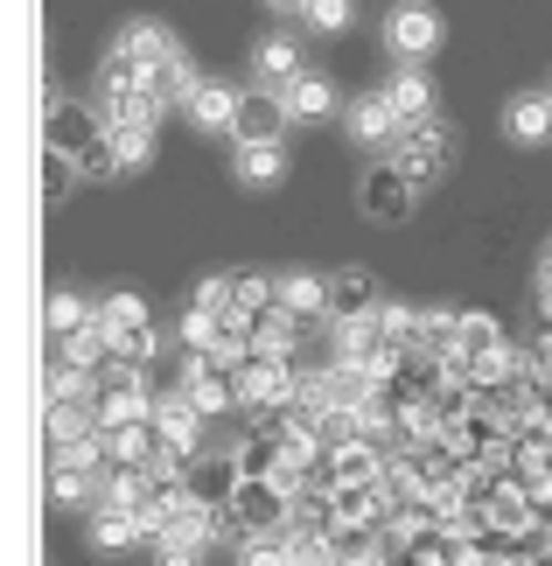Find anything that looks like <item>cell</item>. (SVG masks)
Listing matches in <instances>:
<instances>
[{
  "instance_id": "obj_9",
  "label": "cell",
  "mask_w": 552,
  "mask_h": 566,
  "mask_svg": "<svg viewBox=\"0 0 552 566\" xmlns=\"http://www.w3.org/2000/svg\"><path fill=\"white\" fill-rule=\"evenodd\" d=\"M287 105H280V92H259V98H246L238 105V119H231V147H287Z\"/></svg>"
},
{
  "instance_id": "obj_29",
  "label": "cell",
  "mask_w": 552,
  "mask_h": 566,
  "mask_svg": "<svg viewBox=\"0 0 552 566\" xmlns=\"http://www.w3.org/2000/svg\"><path fill=\"white\" fill-rule=\"evenodd\" d=\"M231 176L246 182V189H280L287 182V147H238Z\"/></svg>"
},
{
  "instance_id": "obj_23",
  "label": "cell",
  "mask_w": 552,
  "mask_h": 566,
  "mask_svg": "<svg viewBox=\"0 0 552 566\" xmlns=\"http://www.w3.org/2000/svg\"><path fill=\"white\" fill-rule=\"evenodd\" d=\"M42 433H50V448H77L98 433V406L92 399H71V406H42Z\"/></svg>"
},
{
  "instance_id": "obj_12",
  "label": "cell",
  "mask_w": 552,
  "mask_h": 566,
  "mask_svg": "<svg viewBox=\"0 0 552 566\" xmlns=\"http://www.w3.org/2000/svg\"><path fill=\"white\" fill-rule=\"evenodd\" d=\"M343 126H350V140H357V147H385V155L406 140V119L392 113V98H385V92H364L357 105H350V119H343Z\"/></svg>"
},
{
  "instance_id": "obj_18",
  "label": "cell",
  "mask_w": 552,
  "mask_h": 566,
  "mask_svg": "<svg viewBox=\"0 0 552 566\" xmlns=\"http://www.w3.org/2000/svg\"><path fill=\"white\" fill-rule=\"evenodd\" d=\"M238 105H246V92H238V84H225V77H204V84H196V98L183 105V113H189L196 126H204V134H231Z\"/></svg>"
},
{
  "instance_id": "obj_11",
  "label": "cell",
  "mask_w": 552,
  "mask_h": 566,
  "mask_svg": "<svg viewBox=\"0 0 552 566\" xmlns=\"http://www.w3.org/2000/svg\"><path fill=\"white\" fill-rule=\"evenodd\" d=\"M225 511H238L252 532H280V525H287V511H294V496H287V490L273 483V475H246V483H238V496H231Z\"/></svg>"
},
{
  "instance_id": "obj_40",
  "label": "cell",
  "mask_w": 552,
  "mask_h": 566,
  "mask_svg": "<svg viewBox=\"0 0 552 566\" xmlns=\"http://www.w3.org/2000/svg\"><path fill=\"white\" fill-rule=\"evenodd\" d=\"M524 371H532V378H545V385H552V322H539L532 350H524Z\"/></svg>"
},
{
  "instance_id": "obj_17",
  "label": "cell",
  "mask_w": 552,
  "mask_h": 566,
  "mask_svg": "<svg viewBox=\"0 0 552 566\" xmlns=\"http://www.w3.org/2000/svg\"><path fill=\"white\" fill-rule=\"evenodd\" d=\"M518 371H524V350H518V343H503V336L461 357V378H469L476 391H503V385H511Z\"/></svg>"
},
{
  "instance_id": "obj_24",
  "label": "cell",
  "mask_w": 552,
  "mask_h": 566,
  "mask_svg": "<svg viewBox=\"0 0 552 566\" xmlns=\"http://www.w3.org/2000/svg\"><path fill=\"white\" fill-rule=\"evenodd\" d=\"M98 483H105V469L50 462V504H56V511H92V504H98Z\"/></svg>"
},
{
  "instance_id": "obj_38",
  "label": "cell",
  "mask_w": 552,
  "mask_h": 566,
  "mask_svg": "<svg viewBox=\"0 0 552 566\" xmlns=\"http://www.w3.org/2000/svg\"><path fill=\"white\" fill-rule=\"evenodd\" d=\"M189 308L225 315V308H231V273H204V280H196V294H189Z\"/></svg>"
},
{
  "instance_id": "obj_30",
  "label": "cell",
  "mask_w": 552,
  "mask_h": 566,
  "mask_svg": "<svg viewBox=\"0 0 552 566\" xmlns=\"http://www.w3.org/2000/svg\"><path fill=\"white\" fill-rule=\"evenodd\" d=\"M231 308L238 315H273L280 308V273H231Z\"/></svg>"
},
{
  "instance_id": "obj_28",
  "label": "cell",
  "mask_w": 552,
  "mask_h": 566,
  "mask_svg": "<svg viewBox=\"0 0 552 566\" xmlns=\"http://www.w3.org/2000/svg\"><path fill=\"white\" fill-rule=\"evenodd\" d=\"M154 475L147 469H105V483H98V504H113V511H147L154 504Z\"/></svg>"
},
{
  "instance_id": "obj_25",
  "label": "cell",
  "mask_w": 552,
  "mask_h": 566,
  "mask_svg": "<svg viewBox=\"0 0 552 566\" xmlns=\"http://www.w3.org/2000/svg\"><path fill=\"white\" fill-rule=\"evenodd\" d=\"M280 105H287V119H329V113H336V84H329L322 71H301L280 92Z\"/></svg>"
},
{
  "instance_id": "obj_36",
  "label": "cell",
  "mask_w": 552,
  "mask_h": 566,
  "mask_svg": "<svg viewBox=\"0 0 552 566\" xmlns=\"http://www.w3.org/2000/svg\"><path fill=\"white\" fill-rule=\"evenodd\" d=\"M231 559H238V566H294V553H287V532H259V538H246Z\"/></svg>"
},
{
  "instance_id": "obj_33",
  "label": "cell",
  "mask_w": 552,
  "mask_h": 566,
  "mask_svg": "<svg viewBox=\"0 0 552 566\" xmlns=\"http://www.w3.org/2000/svg\"><path fill=\"white\" fill-rule=\"evenodd\" d=\"M175 343H183V357H210V350H217V315L183 308V322H175Z\"/></svg>"
},
{
  "instance_id": "obj_42",
  "label": "cell",
  "mask_w": 552,
  "mask_h": 566,
  "mask_svg": "<svg viewBox=\"0 0 552 566\" xmlns=\"http://www.w3.org/2000/svg\"><path fill=\"white\" fill-rule=\"evenodd\" d=\"M154 566H204V553H183V546H154Z\"/></svg>"
},
{
  "instance_id": "obj_43",
  "label": "cell",
  "mask_w": 552,
  "mask_h": 566,
  "mask_svg": "<svg viewBox=\"0 0 552 566\" xmlns=\"http://www.w3.org/2000/svg\"><path fill=\"white\" fill-rule=\"evenodd\" d=\"M267 8H280V14H308V0H267Z\"/></svg>"
},
{
  "instance_id": "obj_21",
  "label": "cell",
  "mask_w": 552,
  "mask_h": 566,
  "mask_svg": "<svg viewBox=\"0 0 552 566\" xmlns=\"http://www.w3.org/2000/svg\"><path fill=\"white\" fill-rule=\"evenodd\" d=\"M252 71H259V84H267V92H287V84H294L308 63H301V42L294 35H267L252 50Z\"/></svg>"
},
{
  "instance_id": "obj_39",
  "label": "cell",
  "mask_w": 552,
  "mask_h": 566,
  "mask_svg": "<svg viewBox=\"0 0 552 566\" xmlns=\"http://www.w3.org/2000/svg\"><path fill=\"white\" fill-rule=\"evenodd\" d=\"M503 329H497V315H482V308H461V350L455 357H469V350H482V343H497Z\"/></svg>"
},
{
  "instance_id": "obj_16",
  "label": "cell",
  "mask_w": 552,
  "mask_h": 566,
  "mask_svg": "<svg viewBox=\"0 0 552 566\" xmlns=\"http://www.w3.org/2000/svg\"><path fill=\"white\" fill-rule=\"evenodd\" d=\"M84 538H92V553H140L147 546V525L140 511H113V504H92V525H84Z\"/></svg>"
},
{
  "instance_id": "obj_7",
  "label": "cell",
  "mask_w": 552,
  "mask_h": 566,
  "mask_svg": "<svg viewBox=\"0 0 552 566\" xmlns=\"http://www.w3.org/2000/svg\"><path fill=\"white\" fill-rule=\"evenodd\" d=\"M183 391L196 399V412H204V420H225V412H238V371H225L217 357H189V364H183Z\"/></svg>"
},
{
  "instance_id": "obj_15",
  "label": "cell",
  "mask_w": 552,
  "mask_h": 566,
  "mask_svg": "<svg viewBox=\"0 0 552 566\" xmlns=\"http://www.w3.org/2000/svg\"><path fill=\"white\" fill-rule=\"evenodd\" d=\"M378 92L392 98V113H399L406 126H427V119H440V113H434V77L419 71V63H399V71H392V77L378 84Z\"/></svg>"
},
{
  "instance_id": "obj_41",
  "label": "cell",
  "mask_w": 552,
  "mask_h": 566,
  "mask_svg": "<svg viewBox=\"0 0 552 566\" xmlns=\"http://www.w3.org/2000/svg\"><path fill=\"white\" fill-rule=\"evenodd\" d=\"M406 566H455V546H448V538H427V546L406 553Z\"/></svg>"
},
{
  "instance_id": "obj_27",
  "label": "cell",
  "mask_w": 552,
  "mask_h": 566,
  "mask_svg": "<svg viewBox=\"0 0 552 566\" xmlns=\"http://www.w3.org/2000/svg\"><path fill=\"white\" fill-rule=\"evenodd\" d=\"M98 322V308L84 301L77 287H56L50 294V308H42V329H50V343H63V336H77V329H92Z\"/></svg>"
},
{
  "instance_id": "obj_2",
  "label": "cell",
  "mask_w": 552,
  "mask_h": 566,
  "mask_svg": "<svg viewBox=\"0 0 552 566\" xmlns=\"http://www.w3.org/2000/svg\"><path fill=\"white\" fill-rule=\"evenodd\" d=\"M440 42H448V21H440L427 0H399V8L385 14V50L399 63H427Z\"/></svg>"
},
{
  "instance_id": "obj_13",
  "label": "cell",
  "mask_w": 552,
  "mask_h": 566,
  "mask_svg": "<svg viewBox=\"0 0 552 566\" xmlns=\"http://www.w3.org/2000/svg\"><path fill=\"white\" fill-rule=\"evenodd\" d=\"M98 147H105V168H113V176H134V168L154 161V126L147 119H105Z\"/></svg>"
},
{
  "instance_id": "obj_35",
  "label": "cell",
  "mask_w": 552,
  "mask_h": 566,
  "mask_svg": "<svg viewBox=\"0 0 552 566\" xmlns=\"http://www.w3.org/2000/svg\"><path fill=\"white\" fill-rule=\"evenodd\" d=\"M378 336L399 343V350H413V343H419V308H406V301H385V308H378Z\"/></svg>"
},
{
  "instance_id": "obj_14",
  "label": "cell",
  "mask_w": 552,
  "mask_h": 566,
  "mask_svg": "<svg viewBox=\"0 0 552 566\" xmlns=\"http://www.w3.org/2000/svg\"><path fill=\"white\" fill-rule=\"evenodd\" d=\"M113 50H119V56H134L140 71L154 77L162 63H175V56H183V42H175V29H162V21H126V29L113 35Z\"/></svg>"
},
{
  "instance_id": "obj_20",
  "label": "cell",
  "mask_w": 552,
  "mask_h": 566,
  "mask_svg": "<svg viewBox=\"0 0 552 566\" xmlns=\"http://www.w3.org/2000/svg\"><path fill=\"white\" fill-rule=\"evenodd\" d=\"M280 308L294 315V322H329V280L308 273V266L280 273Z\"/></svg>"
},
{
  "instance_id": "obj_32",
  "label": "cell",
  "mask_w": 552,
  "mask_h": 566,
  "mask_svg": "<svg viewBox=\"0 0 552 566\" xmlns=\"http://www.w3.org/2000/svg\"><path fill=\"white\" fill-rule=\"evenodd\" d=\"M196 84H204V77H196V63L175 56V63H162V71H154V98H162V105H189Z\"/></svg>"
},
{
  "instance_id": "obj_8",
  "label": "cell",
  "mask_w": 552,
  "mask_h": 566,
  "mask_svg": "<svg viewBox=\"0 0 552 566\" xmlns=\"http://www.w3.org/2000/svg\"><path fill=\"white\" fill-rule=\"evenodd\" d=\"M413 203H419V189H413L392 161H378V168L357 182V210L378 217V224H399V217H413Z\"/></svg>"
},
{
  "instance_id": "obj_31",
  "label": "cell",
  "mask_w": 552,
  "mask_h": 566,
  "mask_svg": "<svg viewBox=\"0 0 552 566\" xmlns=\"http://www.w3.org/2000/svg\"><path fill=\"white\" fill-rule=\"evenodd\" d=\"M162 448V433H154V420L140 427H113L105 433V454H113V469H147V454Z\"/></svg>"
},
{
  "instance_id": "obj_3",
  "label": "cell",
  "mask_w": 552,
  "mask_h": 566,
  "mask_svg": "<svg viewBox=\"0 0 552 566\" xmlns=\"http://www.w3.org/2000/svg\"><path fill=\"white\" fill-rule=\"evenodd\" d=\"M98 134H105V113H92V105H50V113H42V147H50V155H71V161H84L98 147Z\"/></svg>"
},
{
  "instance_id": "obj_10",
  "label": "cell",
  "mask_w": 552,
  "mask_h": 566,
  "mask_svg": "<svg viewBox=\"0 0 552 566\" xmlns=\"http://www.w3.org/2000/svg\"><path fill=\"white\" fill-rule=\"evenodd\" d=\"M385 462H392V448H378V441H336V448H329V462H322V483H329V490L378 483Z\"/></svg>"
},
{
  "instance_id": "obj_1",
  "label": "cell",
  "mask_w": 552,
  "mask_h": 566,
  "mask_svg": "<svg viewBox=\"0 0 552 566\" xmlns=\"http://www.w3.org/2000/svg\"><path fill=\"white\" fill-rule=\"evenodd\" d=\"M455 155H461V134L448 119H427V126H406V140L392 147V168L413 182V189H434V182H448L455 176Z\"/></svg>"
},
{
  "instance_id": "obj_4",
  "label": "cell",
  "mask_w": 552,
  "mask_h": 566,
  "mask_svg": "<svg viewBox=\"0 0 552 566\" xmlns=\"http://www.w3.org/2000/svg\"><path fill=\"white\" fill-rule=\"evenodd\" d=\"M482 525H490V538H511V546H518V538L539 525V496L524 490L518 475H497L490 496H482Z\"/></svg>"
},
{
  "instance_id": "obj_26",
  "label": "cell",
  "mask_w": 552,
  "mask_h": 566,
  "mask_svg": "<svg viewBox=\"0 0 552 566\" xmlns=\"http://www.w3.org/2000/svg\"><path fill=\"white\" fill-rule=\"evenodd\" d=\"M50 357H63V364H77V371H105V364H119V343H113V336H105L98 322H92V329L63 336V343H56Z\"/></svg>"
},
{
  "instance_id": "obj_44",
  "label": "cell",
  "mask_w": 552,
  "mask_h": 566,
  "mask_svg": "<svg viewBox=\"0 0 552 566\" xmlns=\"http://www.w3.org/2000/svg\"><path fill=\"white\" fill-rule=\"evenodd\" d=\"M545 566H552V559H545Z\"/></svg>"
},
{
  "instance_id": "obj_6",
  "label": "cell",
  "mask_w": 552,
  "mask_h": 566,
  "mask_svg": "<svg viewBox=\"0 0 552 566\" xmlns=\"http://www.w3.org/2000/svg\"><path fill=\"white\" fill-rule=\"evenodd\" d=\"M385 301H392V294L378 287V273H364V266L329 273V322H378Z\"/></svg>"
},
{
  "instance_id": "obj_37",
  "label": "cell",
  "mask_w": 552,
  "mask_h": 566,
  "mask_svg": "<svg viewBox=\"0 0 552 566\" xmlns=\"http://www.w3.org/2000/svg\"><path fill=\"white\" fill-rule=\"evenodd\" d=\"M308 29H315V35H343L350 29V21H357V0H308Z\"/></svg>"
},
{
  "instance_id": "obj_22",
  "label": "cell",
  "mask_w": 552,
  "mask_h": 566,
  "mask_svg": "<svg viewBox=\"0 0 552 566\" xmlns=\"http://www.w3.org/2000/svg\"><path fill=\"white\" fill-rule=\"evenodd\" d=\"M98 329L113 343H140V336H154V315H147L140 294H105L98 301Z\"/></svg>"
},
{
  "instance_id": "obj_5",
  "label": "cell",
  "mask_w": 552,
  "mask_h": 566,
  "mask_svg": "<svg viewBox=\"0 0 552 566\" xmlns=\"http://www.w3.org/2000/svg\"><path fill=\"white\" fill-rule=\"evenodd\" d=\"M204 412H196V399H189V391L183 385H175V391H154V433H162V448H175V454H189V462H196V454H204Z\"/></svg>"
},
{
  "instance_id": "obj_34",
  "label": "cell",
  "mask_w": 552,
  "mask_h": 566,
  "mask_svg": "<svg viewBox=\"0 0 552 566\" xmlns=\"http://www.w3.org/2000/svg\"><path fill=\"white\" fill-rule=\"evenodd\" d=\"M77 176H84V168H77L71 155H50V147H42V210H56L63 196H71Z\"/></svg>"
},
{
  "instance_id": "obj_19",
  "label": "cell",
  "mask_w": 552,
  "mask_h": 566,
  "mask_svg": "<svg viewBox=\"0 0 552 566\" xmlns=\"http://www.w3.org/2000/svg\"><path fill=\"white\" fill-rule=\"evenodd\" d=\"M503 134L518 147H545L552 140V92H518L503 105Z\"/></svg>"
}]
</instances>
